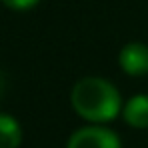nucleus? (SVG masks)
I'll return each mask as SVG.
<instances>
[{
  "instance_id": "obj_1",
  "label": "nucleus",
  "mask_w": 148,
  "mask_h": 148,
  "mask_svg": "<svg viewBox=\"0 0 148 148\" xmlns=\"http://www.w3.org/2000/svg\"><path fill=\"white\" fill-rule=\"evenodd\" d=\"M72 108L88 122H110L118 116L122 100L112 82L98 76H86L78 80L70 94Z\"/></svg>"
},
{
  "instance_id": "obj_2",
  "label": "nucleus",
  "mask_w": 148,
  "mask_h": 148,
  "mask_svg": "<svg viewBox=\"0 0 148 148\" xmlns=\"http://www.w3.org/2000/svg\"><path fill=\"white\" fill-rule=\"evenodd\" d=\"M66 148H122L118 134L104 126H84L72 132Z\"/></svg>"
},
{
  "instance_id": "obj_3",
  "label": "nucleus",
  "mask_w": 148,
  "mask_h": 148,
  "mask_svg": "<svg viewBox=\"0 0 148 148\" xmlns=\"http://www.w3.org/2000/svg\"><path fill=\"white\" fill-rule=\"evenodd\" d=\"M118 62L124 74L128 76H144L148 74V46L142 42H130L124 44Z\"/></svg>"
},
{
  "instance_id": "obj_4",
  "label": "nucleus",
  "mask_w": 148,
  "mask_h": 148,
  "mask_svg": "<svg viewBox=\"0 0 148 148\" xmlns=\"http://www.w3.org/2000/svg\"><path fill=\"white\" fill-rule=\"evenodd\" d=\"M124 122L130 124L132 128H148V96L136 94L124 104L122 108Z\"/></svg>"
},
{
  "instance_id": "obj_5",
  "label": "nucleus",
  "mask_w": 148,
  "mask_h": 148,
  "mask_svg": "<svg viewBox=\"0 0 148 148\" xmlns=\"http://www.w3.org/2000/svg\"><path fill=\"white\" fill-rule=\"evenodd\" d=\"M22 142V128L10 114L0 112V148H18Z\"/></svg>"
},
{
  "instance_id": "obj_6",
  "label": "nucleus",
  "mask_w": 148,
  "mask_h": 148,
  "mask_svg": "<svg viewBox=\"0 0 148 148\" xmlns=\"http://www.w3.org/2000/svg\"><path fill=\"white\" fill-rule=\"evenodd\" d=\"M38 2H40V0H2V4H4L6 8H10V10H18V12L34 8Z\"/></svg>"
},
{
  "instance_id": "obj_7",
  "label": "nucleus",
  "mask_w": 148,
  "mask_h": 148,
  "mask_svg": "<svg viewBox=\"0 0 148 148\" xmlns=\"http://www.w3.org/2000/svg\"><path fill=\"white\" fill-rule=\"evenodd\" d=\"M2 92H4V76L0 72V98H2Z\"/></svg>"
}]
</instances>
